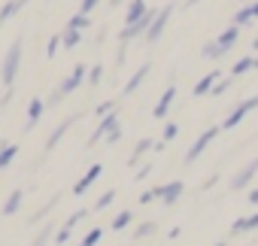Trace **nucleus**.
<instances>
[{
  "instance_id": "a878e982",
  "label": "nucleus",
  "mask_w": 258,
  "mask_h": 246,
  "mask_svg": "<svg viewBox=\"0 0 258 246\" xmlns=\"http://www.w3.org/2000/svg\"><path fill=\"white\" fill-rule=\"evenodd\" d=\"M152 146H155L152 140H140V143H137V149H134V155H131V164H137V161L146 155V149H152Z\"/></svg>"
},
{
  "instance_id": "a19ab883",
  "label": "nucleus",
  "mask_w": 258,
  "mask_h": 246,
  "mask_svg": "<svg viewBox=\"0 0 258 246\" xmlns=\"http://www.w3.org/2000/svg\"><path fill=\"white\" fill-rule=\"evenodd\" d=\"M109 4H112V7H118V4H121V0H109Z\"/></svg>"
},
{
  "instance_id": "b1692460",
  "label": "nucleus",
  "mask_w": 258,
  "mask_h": 246,
  "mask_svg": "<svg viewBox=\"0 0 258 246\" xmlns=\"http://www.w3.org/2000/svg\"><path fill=\"white\" fill-rule=\"evenodd\" d=\"M40 115H43V100H31V106H28V125H34Z\"/></svg>"
},
{
  "instance_id": "f3484780",
  "label": "nucleus",
  "mask_w": 258,
  "mask_h": 246,
  "mask_svg": "<svg viewBox=\"0 0 258 246\" xmlns=\"http://www.w3.org/2000/svg\"><path fill=\"white\" fill-rule=\"evenodd\" d=\"M146 73H149V64H143V67H140V70H137V73L131 76V82H127V85H124V94H131L134 88H140V82L146 79Z\"/></svg>"
},
{
  "instance_id": "4468645a",
  "label": "nucleus",
  "mask_w": 258,
  "mask_h": 246,
  "mask_svg": "<svg viewBox=\"0 0 258 246\" xmlns=\"http://www.w3.org/2000/svg\"><path fill=\"white\" fill-rule=\"evenodd\" d=\"M173 97H176V85H170L164 94H161V100H158V106L152 109L155 112V118H164L167 115V109H170V103H173Z\"/></svg>"
},
{
  "instance_id": "0eeeda50",
  "label": "nucleus",
  "mask_w": 258,
  "mask_h": 246,
  "mask_svg": "<svg viewBox=\"0 0 258 246\" xmlns=\"http://www.w3.org/2000/svg\"><path fill=\"white\" fill-rule=\"evenodd\" d=\"M255 173H258V158H252V161H249V164L234 176V179H231V189H246V186L255 179Z\"/></svg>"
},
{
  "instance_id": "ea45409f",
  "label": "nucleus",
  "mask_w": 258,
  "mask_h": 246,
  "mask_svg": "<svg viewBox=\"0 0 258 246\" xmlns=\"http://www.w3.org/2000/svg\"><path fill=\"white\" fill-rule=\"evenodd\" d=\"M252 49H255V52H258V37H255V43H252Z\"/></svg>"
},
{
  "instance_id": "c03bdc74",
  "label": "nucleus",
  "mask_w": 258,
  "mask_h": 246,
  "mask_svg": "<svg viewBox=\"0 0 258 246\" xmlns=\"http://www.w3.org/2000/svg\"><path fill=\"white\" fill-rule=\"evenodd\" d=\"M255 67H258V58H255Z\"/></svg>"
},
{
  "instance_id": "2eb2a0df",
  "label": "nucleus",
  "mask_w": 258,
  "mask_h": 246,
  "mask_svg": "<svg viewBox=\"0 0 258 246\" xmlns=\"http://www.w3.org/2000/svg\"><path fill=\"white\" fill-rule=\"evenodd\" d=\"M255 228H258V210H255L252 216L237 219V222H234V228H231V234H243V231H255Z\"/></svg>"
},
{
  "instance_id": "9b49d317",
  "label": "nucleus",
  "mask_w": 258,
  "mask_h": 246,
  "mask_svg": "<svg viewBox=\"0 0 258 246\" xmlns=\"http://www.w3.org/2000/svg\"><path fill=\"white\" fill-rule=\"evenodd\" d=\"M149 13V7H146V0H131L127 4V16H124V25H134L137 19H143Z\"/></svg>"
},
{
  "instance_id": "37998d69",
  "label": "nucleus",
  "mask_w": 258,
  "mask_h": 246,
  "mask_svg": "<svg viewBox=\"0 0 258 246\" xmlns=\"http://www.w3.org/2000/svg\"><path fill=\"white\" fill-rule=\"evenodd\" d=\"M216 246H225V243H216Z\"/></svg>"
},
{
  "instance_id": "393cba45",
  "label": "nucleus",
  "mask_w": 258,
  "mask_h": 246,
  "mask_svg": "<svg viewBox=\"0 0 258 246\" xmlns=\"http://www.w3.org/2000/svg\"><path fill=\"white\" fill-rule=\"evenodd\" d=\"M16 152H19V146H4V149H0V170L16 158Z\"/></svg>"
},
{
  "instance_id": "c756f323",
  "label": "nucleus",
  "mask_w": 258,
  "mask_h": 246,
  "mask_svg": "<svg viewBox=\"0 0 258 246\" xmlns=\"http://www.w3.org/2000/svg\"><path fill=\"white\" fill-rule=\"evenodd\" d=\"M67 125H70V121H64V125H58V131H55V134H52V140H49V149H52V146H55V143H58V140H61V137L67 134Z\"/></svg>"
},
{
  "instance_id": "ddd939ff",
  "label": "nucleus",
  "mask_w": 258,
  "mask_h": 246,
  "mask_svg": "<svg viewBox=\"0 0 258 246\" xmlns=\"http://www.w3.org/2000/svg\"><path fill=\"white\" fill-rule=\"evenodd\" d=\"M219 79H222V73H219V70L207 73V76H204V79H201V82L195 85V97H201V94H210V91H213V85H216Z\"/></svg>"
},
{
  "instance_id": "39448f33",
  "label": "nucleus",
  "mask_w": 258,
  "mask_h": 246,
  "mask_svg": "<svg viewBox=\"0 0 258 246\" xmlns=\"http://www.w3.org/2000/svg\"><path fill=\"white\" fill-rule=\"evenodd\" d=\"M170 13H173V7H164V10H161V13L155 16L152 28L146 31V40H149V43H155V40H158V37L164 34V28H167V19H170Z\"/></svg>"
},
{
  "instance_id": "c9c22d12",
  "label": "nucleus",
  "mask_w": 258,
  "mask_h": 246,
  "mask_svg": "<svg viewBox=\"0 0 258 246\" xmlns=\"http://www.w3.org/2000/svg\"><path fill=\"white\" fill-rule=\"evenodd\" d=\"M246 204H249V207H258V189H252V192L246 195Z\"/></svg>"
},
{
  "instance_id": "2f4dec72",
  "label": "nucleus",
  "mask_w": 258,
  "mask_h": 246,
  "mask_svg": "<svg viewBox=\"0 0 258 246\" xmlns=\"http://www.w3.org/2000/svg\"><path fill=\"white\" fill-rule=\"evenodd\" d=\"M97 4H100V0H82V7H79V13H82V16H88V13H91V10H94Z\"/></svg>"
},
{
  "instance_id": "c85d7f7f",
  "label": "nucleus",
  "mask_w": 258,
  "mask_h": 246,
  "mask_svg": "<svg viewBox=\"0 0 258 246\" xmlns=\"http://www.w3.org/2000/svg\"><path fill=\"white\" fill-rule=\"evenodd\" d=\"M179 134V125H176V121H167V125H164V140H173Z\"/></svg>"
},
{
  "instance_id": "5701e85b",
  "label": "nucleus",
  "mask_w": 258,
  "mask_h": 246,
  "mask_svg": "<svg viewBox=\"0 0 258 246\" xmlns=\"http://www.w3.org/2000/svg\"><path fill=\"white\" fill-rule=\"evenodd\" d=\"M100 237H103V231H100V228H91V231L76 243V246H97V240H100Z\"/></svg>"
},
{
  "instance_id": "58836bf2",
  "label": "nucleus",
  "mask_w": 258,
  "mask_h": 246,
  "mask_svg": "<svg viewBox=\"0 0 258 246\" xmlns=\"http://www.w3.org/2000/svg\"><path fill=\"white\" fill-rule=\"evenodd\" d=\"M252 13H255V19H258V4H252Z\"/></svg>"
},
{
  "instance_id": "f03ea898",
  "label": "nucleus",
  "mask_w": 258,
  "mask_h": 246,
  "mask_svg": "<svg viewBox=\"0 0 258 246\" xmlns=\"http://www.w3.org/2000/svg\"><path fill=\"white\" fill-rule=\"evenodd\" d=\"M155 16H158V13H155V10H149V13H146L143 19H137L134 25H124V31H121V37H118V40H121V43H131L134 37H140V34H146V31L152 28V22H155Z\"/></svg>"
},
{
  "instance_id": "9d476101",
  "label": "nucleus",
  "mask_w": 258,
  "mask_h": 246,
  "mask_svg": "<svg viewBox=\"0 0 258 246\" xmlns=\"http://www.w3.org/2000/svg\"><path fill=\"white\" fill-rule=\"evenodd\" d=\"M82 76H85V64H76V67H73V73L67 76V82L61 85V94H70V91H76V88L82 85Z\"/></svg>"
},
{
  "instance_id": "6e6552de",
  "label": "nucleus",
  "mask_w": 258,
  "mask_h": 246,
  "mask_svg": "<svg viewBox=\"0 0 258 246\" xmlns=\"http://www.w3.org/2000/svg\"><path fill=\"white\" fill-rule=\"evenodd\" d=\"M115 128H118V115H115V112H109V115H103V121H100V128H97V131L91 134V143H97L100 137H109V134H112Z\"/></svg>"
},
{
  "instance_id": "e433bc0d",
  "label": "nucleus",
  "mask_w": 258,
  "mask_h": 246,
  "mask_svg": "<svg viewBox=\"0 0 258 246\" xmlns=\"http://www.w3.org/2000/svg\"><path fill=\"white\" fill-rule=\"evenodd\" d=\"M88 82H91V85L100 82V67H91V79H88Z\"/></svg>"
},
{
  "instance_id": "423d86ee",
  "label": "nucleus",
  "mask_w": 258,
  "mask_h": 246,
  "mask_svg": "<svg viewBox=\"0 0 258 246\" xmlns=\"http://www.w3.org/2000/svg\"><path fill=\"white\" fill-rule=\"evenodd\" d=\"M182 179H173V182H167V186H158V198L164 201V204H176L179 198H182Z\"/></svg>"
},
{
  "instance_id": "f8f14e48",
  "label": "nucleus",
  "mask_w": 258,
  "mask_h": 246,
  "mask_svg": "<svg viewBox=\"0 0 258 246\" xmlns=\"http://www.w3.org/2000/svg\"><path fill=\"white\" fill-rule=\"evenodd\" d=\"M100 173H103V167H100V164H91V167H88V173H85V176L73 186V195H82V192H85V189H88V186L100 176Z\"/></svg>"
},
{
  "instance_id": "72a5a7b5",
  "label": "nucleus",
  "mask_w": 258,
  "mask_h": 246,
  "mask_svg": "<svg viewBox=\"0 0 258 246\" xmlns=\"http://www.w3.org/2000/svg\"><path fill=\"white\" fill-rule=\"evenodd\" d=\"M228 85H231L228 79H219V82L213 85V94H222V91H228Z\"/></svg>"
},
{
  "instance_id": "20e7f679",
  "label": "nucleus",
  "mask_w": 258,
  "mask_h": 246,
  "mask_svg": "<svg viewBox=\"0 0 258 246\" xmlns=\"http://www.w3.org/2000/svg\"><path fill=\"white\" fill-rule=\"evenodd\" d=\"M219 131H222V125H213V128H207V131H204V134H201V137L191 143V149L185 152V161L191 164V161H195V158H198V155H201V152H204V149L213 143V140H216V134H219Z\"/></svg>"
},
{
  "instance_id": "79ce46f5",
  "label": "nucleus",
  "mask_w": 258,
  "mask_h": 246,
  "mask_svg": "<svg viewBox=\"0 0 258 246\" xmlns=\"http://www.w3.org/2000/svg\"><path fill=\"white\" fill-rule=\"evenodd\" d=\"M188 4H198V0H188Z\"/></svg>"
},
{
  "instance_id": "a211bd4d",
  "label": "nucleus",
  "mask_w": 258,
  "mask_h": 246,
  "mask_svg": "<svg viewBox=\"0 0 258 246\" xmlns=\"http://www.w3.org/2000/svg\"><path fill=\"white\" fill-rule=\"evenodd\" d=\"M255 67V55H246V58H240L237 64H234V76H243V73H249Z\"/></svg>"
},
{
  "instance_id": "4be33fe9",
  "label": "nucleus",
  "mask_w": 258,
  "mask_h": 246,
  "mask_svg": "<svg viewBox=\"0 0 258 246\" xmlns=\"http://www.w3.org/2000/svg\"><path fill=\"white\" fill-rule=\"evenodd\" d=\"M19 207H22V192H13V195L7 198V204H4V213L10 216V213H16Z\"/></svg>"
},
{
  "instance_id": "1a4fd4ad",
  "label": "nucleus",
  "mask_w": 258,
  "mask_h": 246,
  "mask_svg": "<svg viewBox=\"0 0 258 246\" xmlns=\"http://www.w3.org/2000/svg\"><path fill=\"white\" fill-rule=\"evenodd\" d=\"M237 40H240V25H231V28H225V31L216 37V43L222 46V52H228V49H231Z\"/></svg>"
},
{
  "instance_id": "aec40b11",
  "label": "nucleus",
  "mask_w": 258,
  "mask_h": 246,
  "mask_svg": "<svg viewBox=\"0 0 258 246\" xmlns=\"http://www.w3.org/2000/svg\"><path fill=\"white\" fill-rule=\"evenodd\" d=\"M252 19H255L252 7H243V10H237V16H234V25H240V28H243V25H249Z\"/></svg>"
},
{
  "instance_id": "473e14b6",
  "label": "nucleus",
  "mask_w": 258,
  "mask_h": 246,
  "mask_svg": "<svg viewBox=\"0 0 258 246\" xmlns=\"http://www.w3.org/2000/svg\"><path fill=\"white\" fill-rule=\"evenodd\" d=\"M82 216H85V210H76V213H73V216L67 219V225H64V228H70V231H73V225H76V222H79Z\"/></svg>"
},
{
  "instance_id": "f704fd0d",
  "label": "nucleus",
  "mask_w": 258,
  "mask_h": 246,
  "mask_svg": "<svg viewBox=\"0 0 258 246\" xmlns=\"http://www.w3.org/2000/svg\"><path fill=\"white\" fill-rule=\"evenodd\" d=\"M155 198H158V189H152V192H146V195L140 198V204H152Z\"/></svg>"
},
{
  "instance_id": "7c9ffc66",
  "label": "nucleus",
  "mask_w": 258,
  "mask_h": 246,
  "mask_svg": "<svg viewBox=\"0 0 258 246\" xmlns=\"http://www.w3.org/2000/svg\"><path fill=\"white\" fill-rule=\"evenodd\" d=\"M155 231V222H143L140 228H137V237H146V234H152Z\"/></svg>"
},
{
  "instance_id": "dca6fc26",
  "label": "nucleus",
  "mask_w": 258,
  "mask_h": 246,
  "mask_svg": "<svg viewBox=\"0 0 258 246\" xmlns=\"http://www.w3.org/2000/svg\"><path fill=\"white\" fill-rule=\"evenodd\" d=\"M79 37H82V31H79V28H70V25H67V31L61 34V43H64V49H73V46L79 43Z\"/></svg>"
},
{
  "instance_id": "bb28decb",
  "label": "nucleus",
  "mask_w": 258,
  "mask_h": 246,
  "mask_svg": "<svg viewBox=\"0 0 258 246\" xmlns=\"http://www.w3.org/2000/svg\"><path fill=\"white\" fill-rule=\"evenodd\" d=\"M67 25H70V28H79V31H85V28H88V16H82V13H76V16H73V19H70Z\"/></svg>"
},
{
  "instance_id": "412c9836",
  "label": "nucleus",
  "mask_w": 258,
  "mask_h": 246,
  "mask_svg": "<svg viewBox=\"0 0 258 246\" xmlns=\"http://www.w3.org/2000/svg\"><path fill=\"white\" fill-rule=\"evenodd\" d=\"M222 55H225V52H222V46H219V43H216V40H213V43H207V46H204V58H210V61H219V58H222Z\"/></svg>"
},
{
  "instance_id": "cd10ccee",
  "label": "nucleus",
  "mask_w": 258,
  "mask_h": 246,
  "mask_svg": "<svg viewBox=\"0 0 258 246\" xmlns=\"http://www.w3.org/2000/svg\"><path fill=\"white\" fill-rule=\"evenodd\" d=\"M112 201H115V192H103V195H100V201L94 204V210H106Z\"/></svg>"
},
{
  "instance_id": "6ab92c4d",
  "label": "nucleus",
  "mask_w": 258,
  "mask_h": 246,
  "mask_svg": "<svg viewBox=\"0 0 258 246\" xmlns=\"http://www.w3.org/2000/svg\"><path fill=\"white\" fill-rule=\"evenodd\" d=\"M131 219H134V216H131V210H121V213L112 219V231H121V228H127V225H131Z\"/></svg>"
},
{
  "instance_id": "4c0bfd02",
  "label": "nucleus",
  "mask_w": 258,
  "mask_h": 246,
  "mask_svg": "<svg viewBox=\"0 0 258 246\" xmlns=\"http://www.w3.org/2000/svg\"><path fill=\"white\" fill-rule=\"evenodd\" d=\"M58 43H61V37H52V43H49V55H55V49H58Z\"/></svg>"
},
{
  "instance_id": "7ed1b4c3",
  "label": "nucleus",
  "mask_w": 258,
  "mask_h": 246,
  "mask_svg": "<svg viewBox=\"0 0 258 246\" xmlns=\"http://www.w3.org/2000/svg\"><path fill=\"white\" fill-rule=\"evenodd\" d=\"M19 61H22V43L16 40V46L10 49V55H7V61H4V85H13V82H16Z\"/></svg>"
},
{
  "instance_id": "f257e3e1",
  "label": "nucleus",
  "mask_w": 258,
  "mask_h": 246,
  "mask_svg": "<svg viewBox=\"0 0 258 246\" xmlns=\"http://www.w3.org/2000/svg\"><path fill=\"white\" fill-rule=\"evenodd\" d=\"M252 109H258V94H252V97H246L243 103H237L228 115H225V121H222V131H228V128H237L240 121L252 112Z\"/></svg>"
}]
</instances>
